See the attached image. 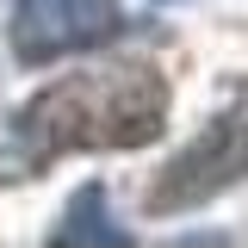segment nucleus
<instances>
[{
    "instance_id": "obj_1",
    "label": "nucleus",
    "mask_w": 248,
    "mask_h": 248,
    "mask_svg": "<svg viewBox=\"0 0 248 248\" xmlns=\"http://www.w3.org/2000/svg\"><path fill=\"white\" fill-rule=\"evenodd\" d=\"M168 124V81L149 62H99L37 87L13 118L19 168H50L75 149H143Z\"/></svg>"
},
{
    "instance_id": "obj_3",
    "label": "nucleus",
    "mask_w": 248,
    "mask_h": 248,
    "mask_svg": "<svg viewBox=\"0 0 248 248\" xmlns=\"http://www.w3.org/2000/svg\"><path fill=\"white\" fill-rule=\"evenodd\" d=\"M6 31H13V56L25 68H50L75 50L112 44L124 31V6L118 0H19Z\"/></svg>"
},
{
    "instance_id": "obj_4",
    "label": "nucleus",
    "mask_w": 248,
    "mask_h": 248,
    "mask_svg": "<svg viewBox=\"0 0 248 248\" xmlns=\"http://www.w3.org/2000/svg\"><path fill=\"white\" fill-rule=\"evenodd\" d=\"M75 236H87V242H124V230H106V217H99V186H87L68 205V217L50 230V242H75Z\"/></svg>"
},
{
    "instance_id": "obj_2",
    "label": "nucleus",
    "mask_w": 248,
    "mask_h": 248,
    "mask_svg": "<svg viewBox=\"0 0 248 248\" xmlns=\"http://www.w3.org/2000/svg\"><path fill=\"white\" fill-rule=\"evenodd\" d=\"M248 180V87L186 143L149 186V217H174L192 205H211L217 192Z\"/></svg>"
},
{
    "instance_id": "obj_5",
    "label": "nucleus",
    "mask_w": 248,
    "mask_h": 248,
    "mask_svg": "<svg viewBox=\"0 0 248 248\" xmlns=\"http://www.w3.org/2000/svg\"><path fill=\"white\" fill-rule=\"evenodd\" d=\"M155 6H174V0H155Z\"/></svg>"
}]
</instances>
